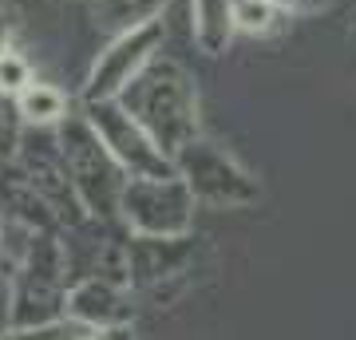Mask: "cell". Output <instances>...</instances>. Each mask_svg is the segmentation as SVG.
<instances>
[{
  "mask_svg": "<svg viewBox=\"0 0 356 340\" xmlns=\"http://www.w3.org/2000/svg\"><path fill=\"white\" fill-rule=\"evenodd\" d=\"M119 103L170 159L191 139L202 135V111H198L194 76L178 60H166L163 51L123 88Z\"/></svg>",
  "mask_w": 356,
  "mask_h": 340,
  "instance_id": "6da1fadb",
  "label": "cell"
},
{
  "mask_svg": "<svg viewBox=\"0 0 356 340\" xmlns=\"http://www.w3.org/2000/svg\"><path fill=\"white\" fill-rule=\"evenodd\" d=\"M51 131H56V147H60L67 182L76 190L83 214L99 222H119V194L127 186V170L111 159V151L91 131L83 111H72Z\"/></svg>",
  "mask_w": 356,
  "mask_h": 340,
  "instance_id": "7a4b0ae2",
  "label": "cell"
},
{
  "mask_svg": "<svg viewBox=\"0 0 356 340\" xmlns=\"http://www.w3.org/2000/svg\"><path fill=\"white\" fill-rule=\"evenodd\" d=\"M67 261H64V241L60 229L32 234L24 250V261L16 269L13 281V301H8V328H28V325H48L64 316V297H67Z\"/></svg>",
  "mask_w": 356,
  "mask_h": 340,
  "instance_id": "3957f363",
  "label": "cell"
},
{
  "mask_svg": "<svg viewBox=\"0 0 356 340\" xmlns=\"http://www.w3.org/2000/svg\"><path fill=\"white\" fill-rule=\"evenodd\" d=\"M175 175L186 182L198 206L210 210H250L261 202V182L214 139H191L175 154Z\"/></svg>",
  "mask_w": 356,
  "mask_h": 340,
  "instance_id": "277c9868",
  "label": "cell"
},
{
  "mask_svg": "<svg viewBox=\"0 0 356 340\" xmlns=\"http://www.w3.org/2000/svg\"><path fill=\"white\" fill-rule=\"evenodd\" d=\"M198 202L178 175L127 178L119 194V226L139 238H186L194 229Z\"/></svg>",
  "mask_w": 356,
  "mask_h": 340,
  "instance_id": "5b68a950",
  "label": "cell"
},
{
  "mask_svg": "<svg viewBox=\"0 0 356 340\" xmlns=\"http://www.w3.org/2000/svg\"><path fill=\"white\" fill-rule=\"evenodd\" d=\"M79 111H83V119L91 123V131L99 135V143L111 151V159L127 170V178L175 175V159H170V154H166L127 111H123V103L119 99L83 103Z\"/></svg>",
  "mask_w": 356,
  "mask_h": 340,
  "instance_id": "8992f818",
  "label": "cell"
},
{
  "mask_svg": "<svg viewBox=\"0 0 356 340\" xmlns=\"http://www.w3.org/2000/svg\"><path fill=\"white\" fill-rule=\"evenodd\" d=\"M13 163L20 166V175L28 178V186L44 198V206H48L51 218L60 222V229L79 226V222L88 218L83 206H79V198H76V190H72V182H67V170H64V159H60L56 131H51V127H24Z\"/></svg>",
  "mask_w": 356,
  "mask_h": 340,
  "instance_id": "52a82bcc",
  "label": "cell"
},
{
  "mask_svg": "<svg viewBox=\"0 0 356 340\" xmlns=\"http://www.w3.org/2000/svg\"><path fill=\"white\" fill-rule=\"evenodd\" d=\"M163 20L147 28H135V32H119V36L107 40V48L95 56L88 79H83V103H99V99H119L123 88L139 76L143 67L163 51Z\"/></svg>",
  "mask_w": 356,
  "mask_h": 340,
  "instance_id": "ba28073f",
  "label": "cell"
},
{
  "mask_svg": "<svg viewBox=\"0 0 356 340\" xmlns=\"http://www.w3.org/2000/svg\"><path fill=\"white\" fill-rule=\"evenodd\" d=\"M123 281L111 277H76L67 285L64 297V316L83 328H111V325H131L135 305Z\"/></svg>",
  "mask_w": 356,
  "mask_h": 340,
  "instance_id": "9c48e42d",
  "label": "cell"
},
{
  "mask_svg": "<svg viewBox=\"0 0 356 340\" xmlns=\"http://www.w3.org/2000/svg\"><path fill=\"white\" fill-rule=\"evenodd\" d=\"M191 257V234L186 238H139L127 234V289H154L159 281L178 273Z\"/></svg>",
  "mask_w": 356,
  "mask_h": 340,
  "instance_id": "30bf717a",
  "label": "cell"
},
{
  "mask_svg": "<svg viewBox=\"0 0 356 340\" xmlns=\"http://www.w3.org/2000/svg\"><path fill=\"white\" fill-rule=\"evenodd\" d=\"M0 206H4V214L20 222L24 229L32 234H44V229H60V222L51 218V210L44 206L36 190L28 186V178L20 175V166L8 159V163H0Z\"/></svg>",
  "mask_w": 356,
  "mask_h": 340,
  "instance_id": "8fae6325",
  "label": "cell"
},
{
  "mask_svg": "<svg viewBox=\"0 0 356 340\" xmlns=\"http://www.w3.org/2000/svg\"><path fill=\"white\" fill-rule=\"evenodd\" d=\"M191 36L202 56H226L234 44V0H191Z\"/></svg>",
  "mask_w": 356,
  "mask_h": 340,
  "instance_id": "7c38bea8",
  "label": "cell"
},
{
  "mask_svg": "<svg viewBox=\"0 0 356 340\" xmlns=\"http://www.w3.org/2000/svg\"><path fill=\"white\" fill-rule=\"evenodd\" d=\"M170 0H91V16H95V28L107 32V36H119V32H135V28L159 24Z\"/></svg>",
  "mask_w": 356,
  "mask_h": 340,
  "instance_id": "4fadbf2b",
  "label": "cell"
},
{
  "mask_svg": "<svg viewBox=\"0 0 356 340\" xmlns=\"http://www.w3.org/2000/svg\"><path fill=\"white\" fill-rule=\"evenodd\" d=\"M13 103H16L20 123L24 127H56V123H64L67 115L76 111L72 99H67L56 83H48V79H32V83H24V88L13 95Z\"/></svg>",
  "mask_w": 356,
  "mask_h": 340,
  "instance_id": "5bb4252c",
  "label": "cell"
},
{
  "mask_svg": "<svg viewBox=\"0 0 356 340\" xmlns=\"http://www.w3.org/2000/svg\"><path fill=\"white\" fill-rule=\"evenodd\" d=\"M293 16H285L277 4L269 0H234V32L250 40H269L281 36L289 28Z\"/></svg>",
  "mask_w": 356,
  "mask_h": 340,
  "instance_id": "9a60e30c",
  "label": "cell"
},
{
  "mask_svg": "<svg viewBox=\"0 0 356 340\" xmlns=\"http://www.w3.org/2000/svg\"><path fill=\"white\" fill-rule=\"evenodd\" d=\"M88 332H91V328H83V325H76V321L60 316V321H48V325L8 328L4 340H88Z\"/></svg>",
  "mask_w": 356,
  "mask_h": 340,
  "instance_id": "2e32d148",
  "label": "cell"
},
{
  "mask_svg": "<svg viewBox=\"0 0 356 340\" xmlns=\"http://www.w3.org/2000/svg\"><path fill=\"white\" fill-rule=\"evenodd\" d=\"M32 79H36V72H32L28 56L16 48V44L0 51V95H16V91L24 88V83H32Z\"/></svg>",
  "mask_w": 356,
  "mask_h": 340,
  "instance_id": "e0dca14e",
  "label": "cell"
},
{
  "mask_svg": "<svg viewBox=\"0 0 356 340\" xmlns=\"http://www.w3.org/2000/svg\"><path fill=\"white\" fill-rule=\"evenodd\" d=\"M20 135H24V123H20V111H16L13 95H0V163H8L16 154Z\"/></svg>",
  "mask_w": 356,
  "mask_h": 340,
  "instance_id": "ac0fdd59",
  "label": "cell"
},
{
  "mask_svg": "<svg viewBox=\"0 0 356 340\" xmlns=\"http://www.w3.org/2000/svg\"><path fill=\"white\" fill-rule=\"evenodd\" d=\"M269 4H277L285 16H313V13H325L332 0H269Z\"/></svg>",
  "mask_w": 356,
  "mask_h": 340,
  "instance_id": "d6986e66",
  "label": "cell"
},
{
  "mask_svg": "<svg viewBox=\"0 0 356 340\" xmlns=\"http://www.w3.org/2000/svg\"><path fill=\"white\" fill-rule=\"evenodd\" d=\"M88 340H135V328L131 325H111V328H91Z\"/></svg>",
  "mask_w": 356,
  "mask_h": 340,
  "instance_id": "ffe728a7",
  "label": "cell"
},
{
  "mask_svg": "<svg viewBox=\"0 0 356 340\" xmlns=\"http://www.w3.org/2000/svg\"><path fill=\"white\" fill-rule=\"evenodd\" d=\"M13 44H16V13L0 8V51L13 48Z\"/></svg>",
  "mask_w": 356,
  "mask_h": 340,
  "instance_id": "44dd1931",
  "label": "cell"
},
{
  "mask_svg": "<svg viewBox=\"0 0 356 340\" xmlns=\"http://www.w3.org/2000/svg\"><path fill=\"white\" fill-rule=\"evenodd\" d=\"M353 36H356V20H353Z\"/></svg>",
  "mask_w": 356,
  "mask_h": 340,
  "instance_id": "7402d4cb",
  "label": "cell"
}]
</instances>
